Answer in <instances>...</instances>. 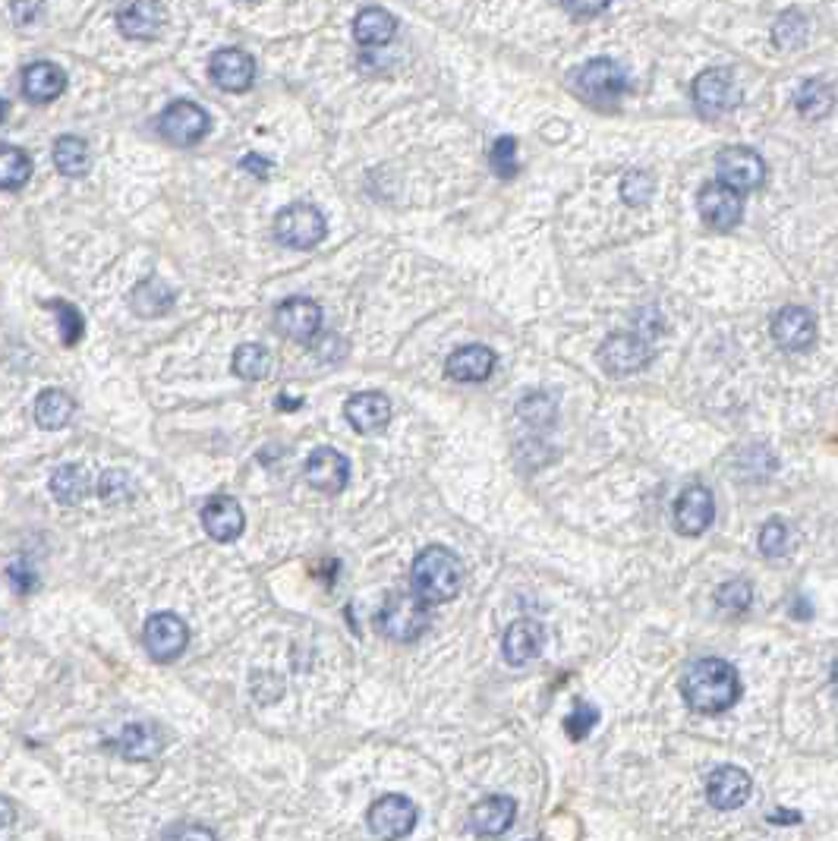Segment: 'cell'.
Returning <instances> with one entry per match:
<instances>
[{
  "label": "cell",
  "instance_id": "obj_1",
  "mask_svg": "<svg viewBox=\"0 0 838 841\" xmlns=\"http://www.w3.org/2000/svg\"><path fill=\"white\" fill-rule=\"evenodd\" d=\"M681 693L687 706L700 716H719L738 703L741 678L725 659H700L684 671Z\"/></svg>",
  "mask_w": 838,
  "mask_h": 841
},
{
  "label": "cell",
  "instance_id": "obj_2",
  "mask_svg": "<svg viewBox=\"0 0 838 841\" xmlns=\"http://www.w3.org/2000/svg\"><path fill=\"white\" fill-rule=\"evenodd\" d=\"M413 592L426 606H445L461 592V561L457 555L445 546H426L410 570Z\"/></svg>",
  "mask_w": 838,
  "mask_h": 841
},
{
  "label": "cell",
  "instance_id": "obj_3",
  "mask_svg": "<svg viewBox=\"0 0 838 841\" xmlns=\"http://www.w3.org/2000/svg\"><path fill=\"white\" fill-rule=\"evenodd\" d=\"M378 627L388 640L410 644L430 630V606L416 592H394L378 611Z\"/></svg>",
  "mask_w": 838,
  "mask_h": 841
},
{
  "label": "cell",
  "instance_id": "obj_4",
  "mask_svg": "<svg viewBox=\"0 0 838 841\" xmlns=\"http://www.w3.org/2000/svg\"><path fill=\"white\" fill-rule=\"evenodd\" d=\"M574 89L593 108H615L627 92V77L615 60L596 58L574 73Z\"/></svg>",
  "mask_w": 838,
  "mask_h": 841
},
{
  "label": "cell",
  "instance_id": "obj_5",
  "mask_svg": "<svg viewBox=\"0 0 838 841\" xmlns=\"http://www.w3.org/2000/svg\"><path fill=\"white\" fill-rule=\"evenodd\" d=\"M325 234H329V221L310 202H293L274 217L277 243H284L291 250H312L325 240Z\"/></svg>",
  "mask_w": 838,
  "mask_h": 841
},
{
  "label": "cell",
  "instance_id": "obj_6",
  "mask_svg": "<svg viewBox=\"0 0 838 841\" xmlns=\"http://www.w3.org/2000/svg\"><path fill=\"white\" fill-rule=\"evenodd\" d=\"M142 640H145V652L155 662L168 666V662H174V659L183 656V649L190 644V627L174 611H158V615H152L145 621Z\"/></svg>",
  "mask_w": 838,
  "mask_h": 841
},
{
  "label": "cell",
  "instance_id": "obj_7",
  "mask_svg": "<svg viewBox=\"0 0 838 841\" xmlns=\"http://www.w3.org/2000/svg\"><path fill=\"white\" fill-rule=\"evenodd\" d=\"M738 101H741V92H738V82L731 77V70L713 67V70H703L700 77L694 79V104L706 120L728 114L731 108H738Z\"/></svg>",
  "mask_w": 838,
  "mask_h": 841
},
{
  "label": "cell",
  "instance_id": "obj_8",
  "mask_svg": "<svg viewBox=\"0 0 838 841\" xmlns=\"http://www.w3.org/2000/svg\"><path fill=\"white\" fill-rule=\"evenodd\" d=\"M416 817H420V810H416V803L404 798V794H385V798H378V801L370 807V832L378 841H397L404 839L413 832V825H416Z\"/></svg>",
  "mask_w": 838,
  "mask_h": 841
},
{
  "label": "cell",
  "instance_id": "obj_9",
  "mask_svg": "<svg viewBox=\"0 0 838 841\" xmlns=\"http://www.w3.org/2000/svg\"><path fill=\"white\" fill-rule=\"evenodd\" d=\"M209 126H212L209 114L193 101H174L171 108H164V114L158 120L161 136L168 139L171 145H180V149L199 145L202 139L209 136Z\"/></svg>",
  "mask_w": 838,
  "mask_h": 841
},
{
  "label": "cell",
  "instance_id": "obj_10",
  "mask_svg": "<svg viewBox=\"0 0 838 841\" xmlns=\"http://www.w3.org/2000/svg\"><path fill=\"white\" fill-rule=\"evenodd\" d=\"M716 174H719V183L731 186L735 193H754L766 176V164L763 158L754 152V149H744V145H735V149H725L716 158Z\"/></svg>",
  "mask_w": 838,
  "mask_h": 841
},
{
  "label": "cell",
  "instance_id": "obj_11",
  "mask_svg": "<svg viewBox=\"0 0 838 841\" xmlns=\"http://www.w3.org/2000/svg\"><path fill=\"white\" fill-rule=\"evenodd\" d=\"M653 347L646 344L640 334H612L599 347V363L608 375H634L649 366Z\"/></svg>",
  "mask_w": 838,
  "mask_h": 841
},
{
  "label": "cell",
  "instance_id": "obj_12",
  "mask_svg": "<svg viewBox=\"0 0 838 841\" xmlns=\"http://www.w3.org/2000/svg\"><path fill=\"white\" fill-rule=\"evenodd\" d=\"M741 215V193H735V190L725 186V183H709V186H703L700 217L706 227H713V231H731V227H738Z\"/></svg>",
  "mask_w": 838,
  "mask_h": 841
},
{
  "label": "cell",
  "instance_id": "obj_13",
  "mask_svg": "<svg viewBox=\"0 0 838 841\" xmlns=\"http://www.w3.org/2000/svg\"><path fill=\"white\" fill-rule=\"evenodd\" d=\"M164 22H168V13L158 0H123V7L118 10L120 32L133 41L158 39Z\"/></svg>",
  "mask_w": 838,
  "mask_h": 841
},
{
  "label": "cell",
  "instance_id": "obj_14",
  "mask_svg": "<svg viewBox=\"0 0 838 841\" xmlns=\"http://www.w3.org/2000/svg\"><path fill=\"white\" fill-rule=\"evenodd\" d=\"M306 483L312 489L325 492V495H337L347 489L351 483V464L341 450L334 448H315L306 460Z\"/></svg>",
  "mask_w": 838,
  "mask_h": 841
},
{
  "label": "cell",
  "instance_id": "obj_15",
  "mask_svg": "<svg viewBox=\"0 0 838 841\" xmlns=\"http://www.w3.org/2000/svg\"><path fill=\"white\" fill-rule=\"evenodd\" d=\"M202 527L215 539V543H234L243 536L246 527V514L240 508V501L231 495H215L205 501L202 508Z\"/></svg>",
  "mask_w": 838,
  "mask_h": 841
},
{
  "label": "cell",
  "instance_id": "obj_16",
  "mask_svg": "<svg viewBox=\"0 0 838 841\" xmlns=\"http://www.w3.org/2000/svg\"><path fill=\"white\" fill-rule=\"evenodd\" d=\"M773 337L781 351H807L817 341V318L804 306H785L773 318Z\"/></svg>",
  "mask_w": 838,
  "mask_h": 841
},
{
  "label": "cell",
  "instance_id": "obj_17",
  "mask_svg": "<svg viewBox=\"0 0 838 841\" xmlns=\"http://www.w3.org/2000/svg\"><path fill=\"white\" fill-rule=\"evenodd\" d=\"M713 514H716L713 492L703 489V486H690L675 501V529L681 536H700L713 524Z\"/></svg>",
  "mask_w": 838,
  "mask_h": 841
},
{
  "label": "cell",
  "instance_id": "obj_18",
  "mask_svg": "<svg viewBox=\"0 0 838 841\" xmlns=\"http://www.w3.org/2000/svg\"><path fill=\"white\" fill-rule=\"evenodd\" d=\"M209 73L215 79L218 89L224 92H246L255 82V60L240 51V48H224L218 51L212 63H209Z\"/></svg>",
  "mask_w": 838,
  "mask_h": 841
},
{
  "label": "cell",
  "instance_id": "obj_19",
  "mask_svg": "<svg viewBox=\"0 0 838 841\" xmlns=\"http://www.w3.org/2000/svg\"><path fill=\"white\" fill-rule=\"evenodd\" d=\"M319 325H322V310L312 300L293 296V300H284L277 306V328L296 344H310L312 337L319 334Z\"/></svg>",
  "mask_w": 838,
  "mask_h": 841
},
{
  "label": "cell",
  "instance_id": "obj_20",
  "mask_svg": "<svg viewBox=\"0 0 838 841\" xmlns=\"http://www.w3.org/2000/svg\"><path fill=\"white\" fill-rule=\"evenodd\" d=\"M546 646V630L539 621L533 618H517L514 625L505 630V644H502V652H505L507 666H527L533 662Z\"/></svg>",
  "mask_w": 838,
  "mask_h": 841
},
{
  "label": "cell",
  "instance_id": "obj_21",
  "mask_svg": "<svg viewBox=\"0 0 838 841\" xmlns=\"http://www.w3.org/2000/svg\"><path fill=\"white\" fill-rule=\"evenodd\" d=\"M706 798L716 810H738L750 798V776L738 766H719L706 782Z\"/></svg>",
  "mask_w": 838,
  "mask_h": 841
},
{
  "label": "cell",
  "instance_id": "obj_22",
  "mask_svg": "<svg viewBox=\"0 0 838 841\" xmlns=\"http://www.w3.org/2000/svg\"><path fill=\"white\" fill-rule=\"evenodd\" d=\"M514 817H517V801L507 794H492L470 810V825L483 839H498L514 825Z\"/></svg>",
  "mask_w": 838,
  "mask_h": 841
},
{
  "label": "cell",
  "instance_id": "obj_23",
  "mask_svg": "<svg viewBox=\"0 0 838 841\" xmlns=\"http://www.w3.org/2000/svg\"><path fill=\"white\" fill-rule=\"evenodd\" d=\"M344 413H347V423L353 429L372 435V432H382L391 423V401L378 392H360L347 401Z\"/></svg>",
  "mask_w": 838,
  "mask_h": 841
},
{
  "label": "cell",
  "instance_id": "obj_24",
  "mask_svg": "<svg viewBox=\"0 0 838 841\" xmlns=\"http://www.w3.org/2000/svg\"><path fill=\"white\" fill-rule=\"evenodd\" d=\"M67 89V73L60 70L58 63H48V60H39V63H29L22 70V95L36 104H48L63 95Z\"/></svg>",
  "mask_w": 838,
  "mask_h": 841
},
{
  "label": "cell",
  "instance_id": "obj_25",
  "mask_svg": "<svg viewBox=\"0 0 838 841\" xmlns=\"http://www.w3.org/2000/svg\"><path fill=\"white\" fill-rule=\"evenodd\" d=\"M448 375L454 382H486L495 372V353L483 344H467L448 356Z\"/></svg>",
  "mask_w": 838,
  "mask_h": 841
},
{
  "label": "cell",
  "instance_id": "obj_26",
  "mask_svg": "<svg viewBox=\"0 0 838 841\" xmlns=\"http://www.w3.org/2000/svg\"><path fill=\"white\" fill-rule=\"evenodd\" d=\"M397 36V20L382 7H370L353 20V39L363 48H382Z\"/></svg>",
  "mask_w": 838,
  "mask_h": 841
},
{
  "label": "cell",
  "instance_id": "obj_27",
  "mask_svg": "<svg viewBox=\"0 0 838 841\" xmlns=\"http://www.w3.org/2000/svg\"><path fill=\"white\" fill-rule=\"evenodd\" d=\"M174 291H171V284L168 281H161V277H145L142 284H137V291L130 296V303H133V310L142 318H158V315L171 313V306H174Z\"/></svg>",
  "mask_w": 838,
  "mask_h": 841
},
{
  "label": "cell",
  "instance_id": "obj_28",
  "mask_svg": "<svg viewBox=\"0 0 838 841\" xmlns=\"http://www.w3.org/2000/svg\"><path fill=\"white\" fill-rule=\"evenodd\" d=\"M89 489H92L89 473L79 464H63V467L51 473V495L58 498L60 505H82Z\"/></svg>",
  "mask_w": 838,
  "mask_h": 841
},
{
  "label": "cell",
  "instance_id": "obj_29",
  "mask_svg": "<svg viewBox=\"0 0 838 841\" xmlns=\"http://www.w3.org/2000/svg\"><path fill=\"white\" fill-rule=\"evenodd\" d=\"M77 413V404L73 397L60 388H51V392H41L39 401H36V423L41 429H63Z\"/></svg>",
  "mask_w": 838,
  "mask_h": 841
},
{
  "label": "cell",
  "instance_id": "obj_30",
  "mask_svg": "<svg viewBox=\"0 0 838 841\" xmlns=\"http://www.w3.org/2000/svg\"><path fill=\"white\" fill-rule=\"evenodd\" d=\"M54 164L63 176H85L92 168L89 142L79 136H60L54 142Z\"/></svg>",
  "mask_w": 838,
  "mask_h": 841
},
{
  "label": "cell",
  "instance_id": "obj_31",
  "mask_svg": "<svg viewBox=\"0 0 838 841\" xmlns=\"http://www.w3.org/2000/svg\"><path fill=\"white\" fill-rule=\"evenodd\" d=\"M161 734H158L155 725H130L123 734H120V753L127 760H152L161 753Z\"/></svg>",
  "mask_w": 838,
  "mask_h": 841
},
{
  "label": "cell",
  "instance_id": "obj_32",
  "mask_svg": "<svg viewBox=\"0 0 838 841\" xmlns=\"http://www.w3.org/2000/svg\"><path fill=\"white\" fill-rule=\"evenodd\" d=\"M795 104H798L800 118L822 120L836 108V95H832L829 82H822V79H807L798 89V95H795Z\"/></svg>",
  "mask_w": 838,
  "mask_h": 841
},
{
  "label": "cell",
  "instance_id": "obj_33",
  "mask_svg": "<svg viewBox=\"0 0 838 841\" xmlns=\"http://www.w3.org/2000/svg\"><path fill=\"white\" fill-rule=\"evenodd\" d=\"M32 176V158L20 152L17 145H3L0 152V186L3 190H20Z\"/></svg>",
  "mask_w": 838,
  "mask_h": 841
},
{
  "label": "cell",
  "instance_id": "obj_34",
  "mask_svg": "<svg viewBox=\"0 0 838 841\" xmlns=\"http://www.w3.org/2000/svg\"><path fill=\"white\" fill-rule=\"evenodd\" d=\"M807 36H810V22H807V17L800 10L781 13L776 26H773V41H776V48H781V51H798L800 44L807 41Z\"/></svg>",
  "mask_w": 838,
  "mask_h": 841
},
{
  "label": "cell",
  "instance_id": "obj_35",
  "mask_svg": "<svg viewBox=\"0 0 838 841\" xmlns=\"http://www.w3.org/2000/svg\"><path fill=\"white\" fill-rule=\"evenodd\" d=\"M272 369V353L262 344H240L234 353V372L246 382H259Z\"/></svg>",
  "mask_w": 838,
  "mask_h": 841
},
{
  "label": "cell",
  "instance_id": "obj_36",
  "mask_svg": "<svg viewBox=\"0 0 838 841\" xmlns=\"http://www.w3.org/2000/svg\"><path fill=\"white\" fill-rule=\"evenodd\" d=\"M521 419H527L529 426H539V429H546L555 423V416H558V407H555V401L548 397L546 392H533L527 394L524 401H521Z\"/></svg>",
  "mask_w": 838,
  "mask_h": 841
},
{
  "label": "cell",
  "instance_id": "obj_37",
  "mask_svg": "<svg viewBox=\"0 0 838 841\" xmlns=\"http://www.w3.org/2000/svg\"><path fill=\"white\" fill-rule=\"evenodd\" d=\"M750 602H754V589H750L747 580H728L716 592V606L721 611H728V615H744L750 608Z\"/></svg>",
  "mask_w": 838,
  "mask_h": 841
},
{
  "label": "cell",
  "instance_id": "obj_38",
  "mask_svg": "<svg viewBox=\"0 0 838 841\" xmlns=\"http://www.w3.org/2000/svg\"><path fill=\"white\" fill-rule=\"evenodd\" d=\"M656 193V180L646 171H627L622 180V199L627 205H646Z\"/></svg>",
  "mask_w": 838,
  "mask_h": 841
},
{
  "label": "cell",
  "instance_id": "obj_39",
  "mask_svg": "<svg viewBox=\"0 0 838 841\" xmlns=\"http://www.w3.org/2000/svg\"><path fill=\"white\" fill-rule=\"evenodd\" d=\"M488 161H492V171L498 176H505V180H511V176H517V171H521V164H517V139L514 136H502L495 145H492V155H488Z\"/></svg>",
  "mask_w": 838,
  "mask_h": 841
},
{
  "label": "cell",
  "instance_id": "obj_40",
  "mask_svg": "<svg viewBox=\"0 0 838 841\" xmlns=\"http://www.w3.org/2000/svg\"><path fill=\"white\" fill-rule=\"evenodd\" d=\"M98 495L108 505H120V501L133 498V479L123 470H108L101 476V483H98Z\"/></svg>",
  "mask_w": 838,
  "mask_h": 841
},
{
  "label": "cell",
  "instance_id": "obj_41",
  "mask_svg": "<svg viewBox=\"0 0 838 841\" xmlns=\"http://www.w3.org/2000/svg\"><path fill=\"white\" fill-rule=\"evenodd\" d=\"M54 313H58L60 318V337H63V344L67 347H73V344H79V337H82V315L70 306V303H63V300H51L48 303Z\"/></svg>",
  "mask_w": 838,
  "mask_h": 841
},
{
  "label": "cell",
  "instance_id": "obj_42",
  "mask_svg": "<svg viewBox=\"0 0 838 841\" xmlns=\"http://www.w3.org/2000/svg\"><path fill=\"white\" fill-rule=\"evenodd\" d=\"M788 546H791V539H788V527L781 520H769L760 529V551L766 558H781Z\"/></svg>",
  "mask_w": 838,
  "mask_h": 841
},
{
  "label": "cell",
  "instance_id": "obj_43",
  "mask_svg": "<svg viewBox=\"0 0 838 841\" xmlns=\"http://www.w3.org/2000/svg\"><path fill=\"white\" fill-rule=\"evenodd\" d=\"M596 722H599V709H596V706H577V709L567 716L565 731L574 741H584L586 734L596 728Z\"/></svg>",
  "mask_w": 838,
  "mask_h": 841
},
{
  "label": "cell",
  "instance_id": "obj_44",
  "mask_svg": "<svg viewBox=\"0 0 838 841\" xmlns=\"http://www.w3.org/2000/svg\"><path fill=\"white\" fill-rule=\"evenodd\" d=\"M161 841H218V835L209 825H199V822H176L164 832Z\"/></svg>",
  "mask_w": 838,
  "mask_h": 841
},
{
  "label": "cell",
  "instance_id": "obj_45",
  "mask_svg": "<svg viewBox=\"0 0 838 841\" xmlns=\"http://www.w3.org/2000/svg\"><path fill=\"white\" fill-rule=\"evenodd\" d=\"M612 0H558L571 17H599Z\"/></svg>",
  "mask_w": 838,
  "mask_h": 841
},
{
  "label": "cell",
  "instance_id": "obj_46",
  "mask_svg": "<svg viewBox=\"0 0 838 841\" xmlns=\"http://www.w3.org/2000/svg\"><path fill=\"white\" fill-rule=\"evenodd\" d=\"M240 164H243L246 171H255V176H262V180H265V176H269V171H272V164L259 155H246L243 161H240Z\"/></svg>",
  "mask_w": 838,
  "mask_h": 841
},
{
  "label": "cell",
  "instance_id": "obj_47",
  "mask_svg": "<svg viewBox=\"0 0 838 841\" xmlns=\"http://www.w3.org/2000/svg\"><path fill=\"white\" fill-rule=\"evenodd\" d=\"M240 3H255V0H240Z\"/></svg>",
  "mask_w": 838,
  "mask_h": 841
}]
</instances>
